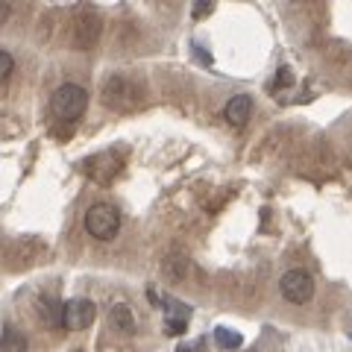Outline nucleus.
<instances>
[{"instance_id":"obj_5","label":"nucleus","mask_w":352,"mask_h":352,"mask_svg":"<svg viewBox=\"0 0 352 352\" xmlns=\"http://www.w3.org/2000/svg\"><path fill=\"white\" fill-rule=\"evenodd\" d=\"M97 317V308L91 300H82V296H76V300L65 302L62 308V326L71 329V332H82V329H88L94 323Z\"/></svg>"},{"instance_id":"obj_12","label":"nucleus","mask_w":352,"mask_h":352,"mask_svg":"<svg viewBox=\"0 0 352 352\" xmlns=\"http://www.w3.org/2000/svg\"><path fill=\"white\" fill-rule=\"evenodd\" d=\"M15 71V59H12V53L9 50H0V82H6L9 80V74Z\"/></svg>"},{"instance_id":"obj_4","label":"nucleus","mask_w":352,"mask_h":352,"mask_svg":"<svg viewBox=\"0 0 352 352\" xmlns=\"http://www.w3.org/2000/svg\"><path fill=\"white\" fill-rule=\"evenodd\" d=\"M279 291H282V296H285L288 302L305 305V302L314 296V279L308 276L305 270H288V273L282 276V282H279Z\"/></svg>"},{"instance_id":"obj_13","label":"nucleus","mask_w":352,"mask_h":352,"mask_svg":"<svg viewBox=\"0 0 352 352\" xmlns=\"http://www.w3.org/2000/svg\"><path fill=\"white\" fill-rule=\"evenodd\" d=\"M185 332V320H168V335H182Z\"/></svg>"},{"instance_id":"obj_11","label":"nucleus","mask_w":352,"mask_h":352,"mask_svg":"<svg viewBox=\"0 0 352 352\" xmlns=\"http://www.w3.org/2000/svg\"><path fill=\"white\" fill-rule=\"evenodd\" d=\"M214 340H217V346H223V349H238L241 344H244V338H241L238 332H232V329H226V326L214 329Z\"/></svg>"},{"instance_id":"obj_7","label":"nucleus","mask_w":352,"mask_h":352,"mask_svg":"<svg viewBox=\"0 0 352 352\" xmlns=\"http://www.w3.org/2000/svg\"><path fill=\"white\" fill-rule=\"evenodd\" d=\"M252 115V97L250 94H235L229 97V103L223 106V118L229 120L232 126H244Z\"/></svg>"},{"instance_id":"obj_2","label":"nucleus","mask_w":352,"mask_h":352,"mask_svg":"<svg viewBox=\"0 0 352 352\" xmlns=\"http://www.w3.org/2000/svg\"><path fill=\"white\" fill-rule=\"evenodd\" d=\"M50 109H53V115H56L59 120H80L85 115V109H88V91L82 85H76V82H65L59 85L56 91H53L50 97Z\"/></svg>"},{"instance_id":"obj_14","label":"nucleus","mask_w":352,"mask_h":352,"mask_svg":"<svg viewBox=\"0 0 352 352\" xmlns=\"http://www.w3.org/2000/svg\"><path fill=\"white\" fill-rule=\"evenodd\" d=\"M9 15H12V6H9V3H3V0H0V27H3L6 21H9Z\"/></svg>"},{"instance_id":"obj_10","label":"nucleus","mask_w":352,"mask_h":352,"mask_svg":"<svg viewBox=\"0 0 352 352\" xmlns=\"http://www.w3.org/2000/svg\"><path fill=\"white\" fill-rule=\"evenodd\" d=\"M0 352H27V338L18 329H3L0 338Z\"/></svg>"},{"instance_id":"obj_15","label":"nucleus","mask_w":352,"mask_h":352,"mask_svg":"<svg viewBox=\"0 0 352 352\" xmlns=\"http://www.w3.org/2000/svg\"><path fill=\"white\" fill-rule=\"evenodd\" d=\"M206 12H212V3H206V0H203V3H200V6H197V9H194V15H197V18H203Z\"/></svg>"},{"instance_id":"obj_1","label":"nucleus","mask_w":352,"mask_h":352,"mask_svg":"<svg viewBox=\"0 0 352 352\" xmlns=\"http://www.w3.org/2000/svg\"><path fill=\"white\" fill-rule=\"evenodd\" d=\"M103 106L112 109V112H129L141 103V88L135 80H129L126 74H112L100 88Z\"/></svg>"},{"instance_id":"obj_9","label":"nucleus","mask_w":352,"mask_h":352,"mask_svg":"<svg viewBox=\"0 0 352 352\" xmlns=\"http://www.w3.org/2000/svg\"><path fill=\"white\" fill-rule=\"evenodd\" d=\"M162 273L168 279H173V282H182L191 273V261L185 258V256H168V258L162 261Z\"/></svg>"},{"instance_id":"obj_8","label":"nucleus","mask_w":352,"mask_h":352,"mask_svg":"<svg viewBox=\"0 0 352 352\" xmlns=\"http://www.w3.org/2000/svg\"><path fill=\"white\" fill-rule=\"evenodd\" d=\"M109 326L115 332H124V335H132L135 332V317H132V308L126 302H115L109 308Z\"/></svg>"},{"instance_id":"obj_6","label":"nucleus","mask_w":352,"mask_h":352,"mask_svg":"<svg viewBox=\"0 0 352 352\" xmlns=\"http://www.w3.org/2000/svg\"><path fill=\"white\" fill-rule=\"evenodd\" d=\"M97 38H100V15H94V12H82V15H76L74 21V44L80 50H91Z\"/></svg>"},{"instance_id":"obj_3","label":"nucleus","mask_w":352,"mask_h":352,"mask_svg":"<svg viewBox=\"0 0 352 352\" xmlns=\"http://www.w3.org/2000/svg\"><path fill=\"white\" fill-rule=\"evenodd\" d=\"M120 229V214L115 206L109 203H94L85 212V232L97 241H112Z\"/></svg>"}]
</instances>
